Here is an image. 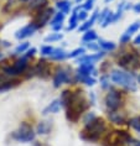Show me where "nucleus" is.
Wrapping results in <instances>:
<instances>
[{
  "instance_id": "nucleus-1",
  "label": "nucleus",
  "mask_w": 140,
  "mask_h": 146,
  "mask_svg": "<svg viewBox=\"0 0 140 146\" xmlns=\"http://www.w3.org/2000/svg\"><path fill=\"white\" fill-rule=\"evenodd\" d=\"M60 100L66 110V118L69 123L78 121L89 105L82 90H63Z\"/></svg>"
},
{
  "instance_id": "nucleus-2",
  "label": "nucleus",
  "mask_w": 140,
  "mask_h": 146,
  "mask_svg": "<svg viewBox=\"0 0 140 146\" xmlns=\"http://www.w3.org/2000/svg\"><path fill=\"white\" fill-rule=\"evenodd\" d=\"M107 133V123L102 118H95L84 125V129L81 131L79 137L87 142H97L104 136Z\"/></svg>"
},
{
  "instance_id": "nucleus-3",
  "label": "nucleus",
  "mask_w": 140,
  "mask_h": 146,
  "mask_svg": "<svg viewBox=\"0 0 140 146\" xmlns=\"http://www.w3.org/2000/svg\"><path fill=\"white\" fill-rule=\"evenodd\" d=\"M110 79H112L115 84L123 87V88H125L127 90H130V92H136V89H138L134 77H133L130 73L120 71V69H114V71H112V73H110Z\"/></svg>"
},
{
  "instance_id": "nucleus-4",
  "label": "nucleus",
  "mask_w": 140,
  "mask_h": 146,
  "mask_svg": "<svg viewBox=\"0 0 140 146\" xmlns=\"http://www.w3.org/2000/svg\"><path fill=\"white\" fill-rule=\"evenodd\" d=\"M131 136L124 130H112L105 133L102 139L103 146H123L127 145L128 140Z\"/></svg>"
},
{
  "instance_id": "nucleus-5",
  "label": "nucleus",
  "mask_w": 140,
  "mask_h": 146,
  "mask_svg": "<svg viewBox=\"0 0 140 146\" xmlns=\"http://www.w3.org/2000/svg\"><path fill=\"white\" fill-rule=\"evenodd\" d=\"M118 64L129 71H135L140 68V54L138 51H128L123 53L118 60Z\"/></svg>"
},
{
  "instance_id": "nucleus-6",
  "label": "nucleus",
  "mask_w": 140,
  "mask_h": 146,
  "mask_svg": "<svg viewBox=\"0 0 140 146\" xmlns=\"http://www.w3.org/2000/svg\"><path fill=\"white\" fill-rule=\"evenodd\" d=\"M36 133L32 129V126L29 123H21V125L19 126V129L16 131H14L13 139L19 142H31L34 141Z\"/></svg>"
},
{
  "instance_id": "nucleus-7",
  "label": "nucleus",
  "mask_w": 140,
  "mask_h": 146,
  "mask_svg": "<svg viewBox=\"0 0 140 146\" xmlns=\"http://www.w3.org/2000/svg\"><path fill=\"white\" fill-rule=\"evenodd\" d=\"M123 102H124L123 94H121L119 90H115V89L109 90V93L105 96V99H104L105 107L109 111L118 110V109L123 105Z\"/></svg>"
},
{
  "instance_id": "nucleus-8",
  "label": "nucleus",
  "mask_w": 140,
  "mask_h": 146,
  "mask_svg": "<svg viewBox=\"0 0 140 146\" xmlns=\"http://www.w3.org/2000/svg\"><path fill=\"white\" fill-rule=\"evenodd\" d=\"M27 58L25 57H21L20 60L15 61V63L13 66H9V67H5L4 68V73L9 77H15V76H19V74H23L25 73V71L27 69Z\"/></svg>"
},
{
  "instance_id": "nucleus-9",
  "label": "nucleus",
  "mask_w": 140,
  "mask_h": 146,
  "mask_svg": "<svg viewBox=\"0 0 140 146\" xmlns=\"http://www.w3.org/2000/svg\"><path fill=\"white\" fill-rule=\"evenodd\" d=\"M71 71L66 67H58L53 74V87L58 88L65 83H71Z\"/></svg>"
},
{
  "instance_id": "nucleus-10",
  "label": "nucleus",
  "mask_w": 140,
  "mask_h": 146,
  "mask_svg": "<svg viewBox=\"0 0 140 146\" xmlns=\"http://www.w3.org/2000/svg\"><path fill=\"white\" fill-rule=\"evenodd\" d=\"M53 15H55L53 9L47 6V8L40 10V11L36 14V16H35V19H34L32 23H34L39 29H41V27L45 26L49 21H51V19L53 17Z\"/></svg>"
},
{
  "instance_id": "nucleus-11",
  "label": "nucleus",
  "mask_w": 140,
  "mask_h": 146,
  "mask_svg": "<svg viewBox=\"0 0 140 146\" xmlns=\"http://www.w3.org/2000/svg\"><path fill=\"white\" fill-rule=\"evenodd\" d=\"M37 30H39V27L36 26L34 23H30V24H27L26 26H24L23 29L17 30V31H16V34H15V37H16L17 40L27 38V37H30V36L34 35Z\"/></svg>"
},
{
  "instance_id": "nucleus-12",
  "label": "nucleus",
  "mask_w": 140,
  "mask_h": 146,
  "mask_svg": "<svg viewBox=\"0 0 140 146\" xmlns=\"http://www.w3.org/2000/svg\"><path fill=\"white\" fill-rule=\"evenodd\" d=\"M35 73L41 78H47L50 76V64L45 60H40L35 67Z\"/></svg>"
},
{
  "instance_id": "nucleus-13",
  "label": "nucleus",
  "mask_w": 140,
  "mask_h": 146,
  "mask_svg": "<svg viewBox=\"0 0 140 146\" xmlns=\"http://www.w3.org/2000/svg\"><path fill=\"white\" fill-rule=\"evenodd\" d=\"M104 56V52H98L95 54H83V56H81L78 58V63L82 64V63H95V62H98L101 58Z\"/></svg>"
},
{
  "instance_id": "nucleus-14",
  "label": "nucleus",
  "mask_w": 140,
  "mask_h": 146,
  "mask_svg": "<svg viewBox=\"0 0 140 146\" xmlns=\"http://www.w3.org/2000/svg\"><path fill=\"white\" fill-rule=\"evenodd\" d=\"M108 118L109 120L112 121L113 124H117V125H123V124L127 121V118H125V115L123 114V113L120 111H109L108 113Z\"/></svg>"
},
{
  "instance_id": "nucleus-15",
  "label": "nucleus",
  "mask_w": 140,
  "mask_h": 146,
  "mask_svg": "<svg viewBox=\"0 0 140 146\" xmlns=\"http://www.w3.org/2000/svg\"><path fill=\"white\" fill-rule=\"evenodd\" d=\"M95 67L93 63H82L79 64V68L77 71V74L79 76H91V74H95Z\"/></svg>"
},
{
  "instance_id": "nucleus-16",
  "label": "nucleus",
  "mask_w": 140,
  "mask_h": 146,
  "mask_svg": "<svg viewBox=\"0 0 140 146\" xmlns=\"http://www.w3.org/2000/svg\"><path fill=\"white\" fill-rule=\"evenodd\" d=\"M61 108H62V104H61V100H53L52 103H50L47 107L42 110V114L43 115H47V114H56V113H58L61 110Z\"/></svg>"
},
{
  "instance_id": "nucleus-17",
  "label": "nucleus",
  "mask_w": 140,
  "mask_h": 146,
  "mask_svg": "<svg viewBox=\"0 0 140 146\" xmlns=\"http://www.w3.org/2000/svg\"><path fill=\"white\" fill-rule=\"evenodd\" d=\"M51 129H52V123L51 121H41L39 123L37 127H36V133L40 135H47L49 133H51Z\"/></svg>"
},
{
  "instance_id": "nucleus-18",
  "label": "nucleus",
  "mask_w": 140,
  "mask_h": 146,
  "mask_svg": "<svg viewBox=\"0 0 140 146\" xmlns=\"http://www.w3.org/2000/svg\"><path fill=\"white\" fill-rule=\"evenodd\" d=\"M47 4H49V0H31L29 8L31 10H37V11H40V10L47 8Z\"/></svg>"
},
{
  "instance_id": "nucleus-19",
  "label": "nucleus",
  "mask_w": 140,
  "mask_h": 146,
  "mask_svg": "<svg viewBox=\"0 0 140 146\" xmlns=\"http://www.w3.org/2000/svg\"><path fill=\"white\" fill-rule=\"evenodd\" d=\"M50 57H51V60H53V61H63L65 58L68 57V53L62 48H55Z\"/></svg>"
},
{
  "instance_id": "nucleus-20",
  "label": "nucleus",
  "mask_w": 140,
  "mask_h": 146,
  "mask_svg": "<svg viewBox=\"0 0 140 146\" xmlns=\"http://www.w3.org/2000/svg\"><path fill=\"white\" fill-rule=\"evenodd\" d=\"M19 83H20V81H17V79H11V81L1 82V83H0V92H5V90L15 88Z\"/></svg>"
},
{
  "instance_id": "nucleus-21",
  "label": "nucleus",
  "mask_w": 140,
  "mask_h": 146,
  "mask_svg": "<svg viewBox=\"0 0 140 146\" xmlns=\"http://www.w3.org/2000/svg\"><path fill=\"white\" fill-rule=\"evenodd\" d=\"M98 45L103 51H114L117 48V45L113 41H107V40H102V38L99 40Z\"/></svg>"
},
{
  "instance_id": "nucleus-22",
  "label": "nucleus",
  "mask_w": 140,
  "mask_h": 146,
  "mask_svg": "<svg viewBox=\"0 0 140 146\" xmlns=\"http://www.w3.org/2000/svg\"><path fill=\"white\" fill-rule=\"evenodd\" d=\"M97 32H95L94 30H88V31H86L83 34V36H82V41L83 42H93V41H95L97 40Z\"/></svg>"
},
{
  "instance_id": "nucleus-23",
  "label": "nucleus",
  "mask_w": 140,
  "mask_h": 146,
  "mask_svg": "<svg viewBox=\"0 0 140 146\" xmlns=\"http://www.w3.org/2000/svg\"><path fill=\"white\" fill-rule=\"evenodd\" d=\"M81 8V6H78L77 9H75V11H73L71 14V19H69V25L67 27V30H75V29L77 27V25H78V16H77V10H78Z\"/></svg>"
},
{
  "instance_id": "nucleus-24",
  "label": "nucleus",
  "mask_w": 140,
  "mask_h": 146,
  "mask_svg": "<svg viewBox=\"0 0 140 146\" xmlns=\"http://www.w3.org/2000/svg\"><path fill=\"white\" fill-rule=\"evenodd\" d=\"M56 6L60 9L61 13L65 14V15L66 14H68L69 10H71V3H69L68 0H61V1H58L56 4Z\"/></svg>"
},
{
  "instance_id": "nucleus-25",
  "label": "nucleus",
  "mask_w": 140,
  "mask_h": 146,
  "mask_svg": "<svg viewBox=\"0 0 140 146\" xmlns=\"http://www.w3.org/2000/svg\"><path fill=\"white\" fill-rule=\"evenodd\" d=\"M76 79L78 82H81V83L87 84V86H94L95 84V79L93 77H91V76H79V74H77Z\"/></svg>"
},
{
  "instance_id": "nucleus-26",
  "label": "nucleus",
  "mask_w": 140,
  "mask_h": 146,
  "mask_svg": "<svg viewBox=\"0 0 140 146\" xmlns=\"http://www.w3.org/2000/svg\"><path fill=\"white\" fill-rule=\"evenodd\" d=\"M63 20H65V14L60 11V13H57V14L53 15V17L50 21V25L52 26V25H56V24H62Z\"/></svg>"
},
{
  "instance_id": "nucleus-27",
  "label": "nucleus",
  "mask_w": 140,
  "mask_h": 146,
  "mask_svg": "<svg viewBox=\"0 0 140 146\" xmlns=\"http://www.w3.org/2000/svg\"><path fill=\"white\" fill-rule=\"evenodd\" d=\"M140 30V21H135L134 24H131L130 26L127 29V31H125V34H128L129 36H133L135 34V32H138Z\"/></svg>"
},
{
  "instance_id": "nucleus-28",
  "label": "nucleus",
  "mask_w": 140,
  "mask_h": 146,
  "mask_svg": "<svg viewBox=\"0 0 140 146\" xmlns=\"http://www.w3.org/2000/svg\"><path fill=\"white\" fill-rule=\"evenodd\" d=\"M128 124L134 130H136V131H139V133H140V116H134V118H130V119H129V121H128Z\"/></svg>"
},
{
  "instance_id": "nucleus-29",
  "label": "nucleus",
  "mask_w": 140,
  "mask_h": 146,
  "mask_svg": "<svg viewBox=\"0 0 140 146\" xmlns=\"http://www.w3.org/2000/svg\"><path fill=\"white\" fill-rule=\"evenodd\" d=\"M63 37L62 34H58V32H55V34H51L49 36L45 37V42H56V41H60Z\"/></svg>"
},
{
  "instance_id": "nucleus-30",
  "label": "nucleus",
  "mask_w": 140,
  "mask_h": 146,
  "mask_svg": "<svg viewBox=\"0 0 140 146\" xmlns=\"http://www.w3.org/2000/svg\"><path fill=\"white\" fill-rule=\"evenodd\" d=\"M84 53H86V48H83V47H78V48L73 50L72 52H69V53H68V58L81 57V56H83Z\"/></svg>"
},
{
  "instance_id": "nucleus-31",
  "label": "nucleus",
  "mask_w": 140,
  "mask_h": 146,
  "mask_svg": "<svg viewBox=\"0 0 140 146\" xmlns=\"http://www.w3.org/2000/svg\"><path fill=\"white\" fill-rule=\"evenodd\" d=\"M29 47H30V43H29V42H23V43H20V45L15 48V53L26 52V51L29 50Z\"/></svg>"
},
{
  "instance_id": "nucleus-32",
  "label": "nucleus",
  "mask_w": 140,
  "mask_h": 146,
  "mask_svg": "<svg viewBox=\"0 0 140 146\" xmlns=\"http://www.w3.org/2000/svg\"><path fill=\"white\" fill-rule=\"evenodd\" d=\"M109 10L108 9H103V11L101 13V14H99V15H98V24H103V23H104V21H105V19H107V17H108V15H109Z\"/></svg>"
},
{
  "instance_id": "nucleus-33",
  "label": "nucleus",
  "mask_w": 140,
  "mask_h": 146,
  "mask_svg": "<svg viewBox=\"0 0 140 146\" xmlns=\"http://www.w3.org/2000/svg\"><path fill=\"white\" fill-rule=\"evenodd\" d=\"M93 23H92L91 20H88V21H86L83 25H81V26L78 27V30L79 31H82V32H86V31H88V30H91V27L93 26Z\"/></svg>"
},
{
  "instance_id": "nucleus-34",
  "label": "nucleus",
  "mask_w": 140,
  "mask_h": 146,
  "mask_svg": "<svg viewBox=\"0 0 140 146\" xmlns=\"http://www.w3.org/2000/svg\"><path fill=\"white\" fill-rule=\"evenodd\" d=\"M53 47L51 46H42L41 47V54H43V56H51L53 52Z\"/></svg>"
},
{
  "instance_id": "nucleus-35",
  "label": "nucleus",
  "mask_w": 140,
  "mask_h": 146,
  "mask_svg": "<svg viewBox=\"0 0 140 146\" xmlns=\"http://www.w3.org/2000/svg\"><path fill=\"white\" fill-rule=\"evenodd\" d=\"M113 23H114V13L110 11V13H109V15H108V17L105 19V21L102 24V27H107L108 25L113 24Z\"/></svg>"
},
{
  "instance_id": "nucleus-36",
  "label": "nucleus",
  "mask_w": 140,
  "mask_h": 146,
  "mask_svg": "<svg viewBox=\"0 0 140 146\" xmlns=\"http://www.w3.org/2000/svg\"><path fill=\"white\" fill-rule=\"evenodd\" d=\"M94 1H95V0H86V3H84V4L82 5L83 10H86V11H88V10L93 9V6H94Z\"/></svg>"
},
{
  "instance_id": "nucleus-37",
  "label": "nucleus",
  "mask_w": 140,
  "mask_h": 146,
  "mask_svg": "<svg viewBox=\"0 0 140 146\" xmlns=\"http://www.w3.org/2000/svg\"><path fill=\"white\" fill-rule=\"evenodd\" d=\"M79 10V9H78ZM77 10V16H78V20H81V21H84L87 19V16H88V14H87V11L86 10H81V11H78Z\"/></svg>"
},
{
  "instance_id": "nucleus-38",
  "label": "nucleus",
  "mask_w": 140,
  "mask_h": 146,
  "mask_svg": "<svg viewBox=\"0 0 140 146\" xmlns=\"http://www.w3.org/2000/svg\"><path fill=\"white\" fill-rule=\"evenodd\" d=\"M94 118H95V114H94L93 111L88 113V114H87V116H86V118H84V120H83V121H84V125H86V124H88L89 121H92V120H93Z\"/></svg>"
},
{
  "instance_id": "nucleus-39",
  "label": "nucleus",
  "mask_w": 140,
  "mask_h": 146,
  "mask_svg": "<svg viewBox=\"0 0 140 146\" xmlns=\"http://www.w3.org/2000/svg\"><path fill=\"white\" fill-rule=\"evenodd\" d=\"M130 37H131V36H129L128 34H125V32H124V34L120 36L119 41H120V43H128L129 41H130Z\"/></svg>"
},
{
  "instance_id": "nucleus-40",
  "label": "nucleus",
  "mask_w": 140,
  "mask_h": 146,
  "mask_svg": "<svg viewBox=\"0 0 140 146\" xmlns=\"http://www.w3.org/2000/svg\"><path fill=\"white\" fill-rule=\"evenodd\" d=\"M86 46L88 50H92V51H97L99 47L98 43H94V42H86Z\"/></svg>"
},
{
  "instance_id": "nucleus-41",
  "label": "nucleus",
  "mask_w": 140,
  "mask_h": 146,
  "mask_svg": "<svg viewBox=\"0 0 140 146\" xmlns=\"http://www.w3.org/2000/svg\"><path fill=\"white\" fill-rule=\"evenodd\" d=\"M128 146H140V140H136V139H133L130 137L127 142Z\"/></svg>"
},
{
  "instance_id": "nucleus-42",
  "label": "nucleus",
  "mask_w": 140,
  "mask_h": 146,
  "mask_svg": "<svg viewBox=\"0 0 140 146\" xmlns=\"http://www.w3.org/2000/svg\"><path fill=\"white\" fill-rule=\"evenodd\" d=\"M36 53V48H34V47H32V48H29L26 52H25V58H30V57H32L34 56V54Z\"/></svg>"
},
{
  "instance_id": "nucleus-43",
  "label": "nucleus",
  "mask_w": 140,
  "mask_h": 146,
  "mask_svg": "<svg viewBox=\"0 0 140 146\" xmlns=\"http://www.w3.org/2000/svg\"><path fill=\"white\" fill-rule=\"evenodd\" d=\"M101 83H102V86H103V88H108V79H107V77H102L101 78Z\"/></svg>"
},
{
  "instance_id": "nucleus-44",
  "label": "nucleus",
  "mask_w": 140,
  "mask_h": 146,
  "mask_svg": "<svg viewBox=\"0 0 140 146\" xmlns=\"http://www.w3.org/2000/svg\"><path fill=\"white\" fill-rule=\"evenodd\" d=\"M133 10H134L135 14H140V3H138V4H135L133 6Z\"/></svg>"
},
{
  "instance_id": "nucleus-45",
  "label": "nucleus",
  "mask_w": 140,
  "mask_h": 146,
  "mask_svg": "<svg viewBox=\"0 0 140 146\" xmlns=\"http://www.w3.org/2000/svg\"><path fill=\"white\" fill-rule=\"evenodd\" d=\"M133 42H134V45H136V46H139V45H140V34L134 38V41H133Z\"/></svg>"
},
{
  "instance_id": "nucleus-46",
  "label": "nucleus",
  "mask_w": 140,
  "mask_h": 146,
  "mask_svg": "<svg viewBox=\"0 0 140 146\" xmlns=\"http://www.w3.org/2000/svg\"><path fill=\"white\" fill-rule=\"evenodd\" d=\"M138 83L140 84V73H139V76H138Z\"/></svg>"
},
{
  "instance_id": "nucleus-47",
  "label": "nucleus",
  "mask_w": 140,
  "mask_h": 146,
  "mask_svg": "<svg viewBox=\"0 0 140 146\" xmlns=\"http://www.w3.org/2000/svg\"><path fill=\"white\" fill-rule=\"evenodd\" d=\"M21 1H24V3H30L31 0H21Z\"/></svg>"
},
{
  "instance_id": "nucleus-48",
  "label": "nucleus",
  "mask_w": 140,
  "mask_h": 146,
  "mask_svg": "<svg viewBox=\"0 0 140 146\" xmlns=\"http://www.w3.org/2000/svg\"><path fill=\"white\" fill-rule=\"evenodd\" d=\"M104 1L107 3V4H109V3H110V1H113V0H104Z\"/></svg>"
},
{
  "instance_id": "nucleus-49",
  "label": "nucleus",
  "mask_w": 140,
  "mask_h": 146,
  "mask_svg": "<svg viewBox=\"0 0 140 146\" xmlns=\"http://www.w3.org/2000/svg\"><path fill=\"white\" fill-rule=\"evenodd\" d=\"M81 1H83V0H76V3H77V4H79Z\"/></svg>"
},
{
  "instance_id": "nucleus-50",
  "label": "nucleus",
  "mask_w": 140,
  "mask_h": 146,
  "mask_svg": "<svg viewBox=\"0 0 140 146\" xmlns=\"http://www.w3.org/2000/svg\"><path fill=\"white\" fill-rule=\"evenodd\" d=\"M1 58H3V53H0V60H1Z\"/></svg>"
}]
</instances>
